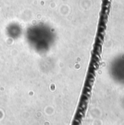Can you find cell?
<instances>
[{
  "mask_svg": "<svg viewBox=\"0 0 124 125\" xmlns=\"http://www.w3.org/2000/svg\"><path fill=\"white\" fill-rule=\"evenodd\" d=\"M107 72L115 83L124 86V53L112 58L107 65Z\"/></svg>",
  "mask_w": 124,
  "mask_h": 125,
  "instance_id": "1",
  "label": "cell"
}]
</instances>
